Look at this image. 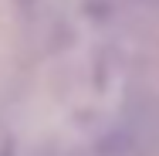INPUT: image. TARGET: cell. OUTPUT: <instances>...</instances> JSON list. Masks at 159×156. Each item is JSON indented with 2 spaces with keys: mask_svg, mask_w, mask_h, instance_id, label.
<instances>
[{
  "mask_svg": "<svg viewBox=\"0 0 159 156\" xmlns=\"http://www.w3.org/2000/svg\"><path fill=\"white\" fill-rule=\"evenodd\" d=\"M27 3H31V0H27Z\"/></svg>",
  "mask_w": 159,
  "mask_h": 156,
  "instance_id": "6da1fadb",
  "label": "cell"
}]
</instances>
